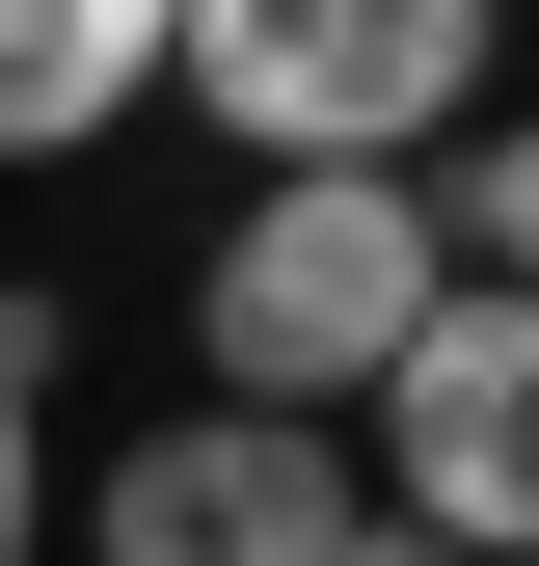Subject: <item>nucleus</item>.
Returning a JSON list of instances; mask_svg holds the SVG:
<instances>
[{
	"mask_svg": "<svg viewBox=\"0 0 539 566\" xmlns=\"http://www.w3.org/2000/svg\"><path fill=\"white\" fill-rule=\"evenodd\" d=\"M378 513H432L458 566H539V297H512V270H458V297L404 324V378H378Z\"/></svg>",
	"mask_w": 539,
	"mask_h": 566,
	"instance_id": "nucleus-4",
	"label": "nucleus"
},
{
	"mask_svg": "<svg viewBox=\"0 0 539 566\" xmlns=\"http://www.w3.org/2000/svg\"><path fill=\"white\" fill-rule=\"evenodd\" d=\"M432 217H458V270H512V297H539V108H512L458 189H432Z\"/></svg>",
	"mask_w": 539,
	"mask_h": 566,
	"instance_id": "nucleus-6",
	"label": "nucleus"
},
{
	"mask_svg": "<svg viewBox=\"0 0 539 566\" xmlns=\"http://www.w3.org/2000/svg\"><path fill=\"white\" fill-rule=\"evenodd\" d=\"M432 297H458L432 163H270L216 217V270H189V350H216V405H378Z\"/></svg>",
	"mask_w": 539,
	"mask_h": 566,
	"instance_id": "nucleus-1",
	"label": "nucleus"
},
{
	"mask_svg": "<svg viewBox=\"0 0 539 566\" xmlns=\"http://www.w3.org/2000/svg\"><path fill=\"white\" fill-rule=\"evenodd\" d=\"M512 0H189L162 28V108H216L243 163H432L486 108Z\"/></svg>",
	"mask_w": 539,
	"mask_h": 566,
	"instance_id": "nucleus-2",
	"label": "nucleus"
},
{
	"mask_svg": "<svg viewBox=\"0 0 539 566\" xmlns=\"http://www.w3.org/2000/svg\"><path fill=\"white\" fill-rule=\"evenodd\" d=\"M351 566H458V539H432V513H351Z\"/></svg>",
	"mask_w": 539,
	"mask_h": 566,
	"instance_id": "nucleus-8",
	"label": "nucleus"
},
{
	"mask_svg": "<svg viewBox=\"0 0 539 566\" xmlns=\"http://www.w3.org/2000/svg\"><path fill=\"white\" fill-rule=\"evenodd\" d=\"M0 566H54V378H0Z\"/></svg>",
	"mask_w": 539,
	"mask_h": 566,
	"instance_id": "nucleus-7",
	"label": "nucleus"
},
{
	"mask_svg": "<svg viewBox=\"0 0 539 566\" xmlns=\"http://www.w3.org/2000/svg\"><path fill=\"white\" fill-rule=\"evenodd\" d=\"M162 28H189V0H0V163L135 135V108H162Z\"/></svg>",
	"mask_w": 539,
	"mask_h": 566,
	"instance_id": "nucleus-5",
	"label": "nucleus"
},
{
	"mask_svg": "<svg viewBox=\"0 0 539 566\" xmlns=\"http://www.w3.org/2000/svg\"><path fill=\"white\" fill-rule=\"evenodd\" d=\"M378 459L324 432V405H189V432H135L108 485H54V539L82 566H351Z\"/></svg>",
	"mask_w": 539,
	"mask_h": 566,
	"instance_id": "nucleus-3",
	"label": "nucleus"
}]
</instances>
